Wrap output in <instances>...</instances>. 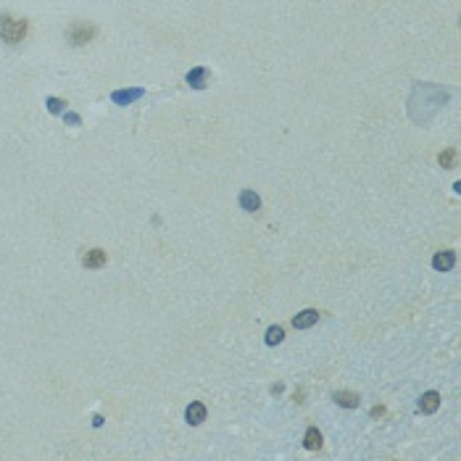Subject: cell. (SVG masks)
<instances>
[{
  "mask_svg": "<svg viewBox=\"0 0 461 461\" xmlns=\"http://www.w3.org/2000/svg\"><path fill=\"white\" fill-rule=\"evenodd\" d=\"M448 103V90H443L430 82H419L409 98V113L417 124H427L435 119V113Z\"/></svg>",
  "mask_w": 461,
  "mask_h": 461,
  "instance_id": "1",
  "label": "cell"
},
{
  "mask_svg": "<svg viewBox=\"0 0 461 461\" xmlns=\"http://www.w3.org/2000/svg\"><path fill=\"white\" fill-rule=\"evenodd\" d=\"M27 37V21L16 16H0V40L6 45H19Z\"/></svg>",
  "mask_w": 461,
  "mask_h": 461,
  "instance_id": "2",
  "label": "cell"
},
{
  "mask_svg": "<svg viewBox=\"0 0 461 461\" xmlns=\"http://www.w3.org/2000/svg\"><path fill=\"white\" fill-rule=\"evenodd\" d=\"M95 35H98V27L95 24H90V21H74L69 27V32H66V37H69L71 45H87V42L95 40Z\"/></svg>",
  "mask_w": 461,
  "mask_h": 461,
  "instance_id": "3",
  "label": "cell"
},
{
  "mask_svg": "<svg viewBox=\"0 0 461 461\" xmlns=\"http://www.w3.org/2000/svg\"><path fill=\"white\" fill-rule=\"evenodd\" d=\"M145 98V90L142 87H124V90H113L111 92V101L116 106H132L135 101Z\"/></svg>",
  "mask_w": 461,
  "mask_h": 461,
  "instance_id": "4",
  "label": "cell"
},
{
  "mask_svg": "<svg viewBox=\"0 0 461 461\" xmlns=\"http://www.w3.org/2000/svg\"><path fill=\"white\" fill-rule=\"evenodd\" d=\"M188 85H190L192 90H203L206 85H209V69L206 66H195V69L188 71Z\"/></svg>",
  "mask_w": 461,
  "mask_h": 461,
  "instance_id": "5",
  "label": "cell"
},
{
  "mask_svg": "<svg viewBox=\"0 0 461 461\" xmlns=\"http://www.w3.org/2000/svg\"><path fill=\"white\" fill-rule=\"evenodd\" d=\"M316 321H319V311L306 309V311H301V314L293 316V327H295V330H309V327H314Z\"/></svg>",
  "mask_w": 461,
  "mask_h": 461,
  "instance_id": "6",
  "label": "cell"
},
{
  "mask_svg": "<svg viewBox=\"0 0 461 461\" xmlns=\"http://www.w3.org/2000/svg\"><path fill=\"white\" fill-rule=\"evenodd\" d=\"M206 414H209V411H206V406H203L201 401H192L190 406H188V411H185V419L190 422L192 427H198V424L206 422Z\"/></svg>",
  "mask_w": 461,
  "mask_h": 461,
  "instance_id": "7",
  "label": "cell"
},
{
  "mask_svg": "<svg viewBox=\"0 0 461 461\" xmlns=\"http://www.w3.org/2000/svg\"><path fill=\"white\" fill-rule=\"evenodd\" d=\"M82 264H85V269H101V266H106V251L92 248L82 256Z\"/></svg>",
  "mask_w": 461,
  "mask_h": 461,
  "instance_id": "8",
  "label": "cell"
},
{
  "mask_svg": "<svg viewBox=\"0 0 461 461\" xmlns=\"http://www.w3.org/2000/svg\"><path fill=\"white\" fill-rule=\"evenodd\" d=\"M332 401L338 403V406H343V409H359V393H351V391H338L335 395H332Z\"/></svg>",
  "mask_w": 461,
  "mask_h": 461,
  "instance_id": "9",
  "label": "cell"
},
{
  "mask_svg": "<svg viewBox=\"0 0 461 461\" xmlns=\"http://www.w3.org/2000/svg\"><path fill=\"white\" fill-rule=\"evenodd\" d=\"M438 406H441V393L427 391L419 398V411H422V414H435V411H438Z\"/></svg>",
  "mask_w": 461,
  "mask_h": 461,
  "instance_id": "10",
  "label": "cell"
},
{
  "mask_svg": "<svg viewBox=\"0 0 461 461\" xmlns=\"http://www.w3.org/2000/svg\"><path fill=\"white\" fill-rule=\"evenodd\" d=\"M453 264H456V253L453 251H441V253H435V259H432V266L438 271L453 269Z\"/></svg>",
  "mask_w": 461,
  "mask_h": 461,
  "instance_id": "11",
  "label": "cell"
},
{
  "mask_svg": "<svg viewBox=\"0 0 461 461\" xmlns=\"http://www.w3.org/2000/svg\"><path fill=\"white\" fill-rule=\"evenodd\" d=\"M240 209H242V211H259V209H261L259 192L242 190V192H240Z\"/></svg>",
  "mask_w": 461,
  "mask_h": 461,
  "instance_id": "12",
  "label": "cell"
},
{
  "mask_svg": "<svg viewBox=\"0 0 461 461\" xmlns=\"http://www.w3.org/2000/svg\"><path fill=\"white\" fill-rule=\"evenodd\" d=\"M303 445L309 448V451H319L321 448V432L316 427H309L306 435H303Z\"/></svg>",
  "mask_w": 461,
  "mask_h": 461,
  "instance_id": "13",
  "label": "cell"
},
{
  "mask_svg": "<svg viewBox=\"0 0 461 461\" xmlns=\"http://www.w3.org/2000/svg\"><path fill=\"white\" fill-rule=\"evenodd\" d=\"M282 340H285V330H282L280 324H274V327L266 330V345H280Z\"/></svg>",
  "mask_w": 461,
  "mask_h": 461,
  "instance_id": "14",
  "label": "cell"
},
{
  "mask_svg": "<svg viewBox=\"0 0 461 461\" xmlns=\"http://www.w3.org/2000/svg\"><path fill=\"white\" fill-rule=\"evenodd\" d=\"M45 106H48V111H51L53 116H59V113H63V111H66V101H61V98H48V101H45Z\"/></svg>",
  "mask_w": 461,
  "mask_h": 461,
  "instance_id": "15",
  "label": "cell"
},
{
  "mask_svg": "<svg viewBox=\"0 0 461 461\" xmlns=\"http://www.w3.org/2000/svg\"><path fill=\"white\" fill-rule=\"evenodd\" d=\"M453 159H456V151H453V148H448L445 153H441V159H438V161H441L443 169H451V166H453Z\"/></svg>",
  "mask_w": 461,
  "mask_h": 461,
  "instance_id": "16",
  "label": "cell"
},
{
  "mask_svg": "<svg viewBox=\"0 0 461 461\" xmlns=\"http://www.w3.org/2000/svg\"><path fill=\"white\" fill-rule=\"evenodd\" d=\"M63 121H66L69 127H80V116H77V113H71V111H63Z\"/></svg>",
  "mask_w": 461,
  "mask_h": 461,
  "instance_id": "17",
  "label": "cell"
}]
</instances>
